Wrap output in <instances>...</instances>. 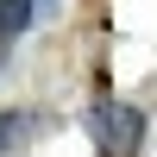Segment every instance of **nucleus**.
Masks as SVG:
<instances>
[{
	"label": "nucleus",
	"instance_id": "obj_1",
	"mask_svg": "<svg viewBox=\"0 0 157 157\" xmlns=\"http://www.w3.org/2000/svg\"><path fill=\"white\" fill-rule=\"evenodd\" d=\"M82 132L94 138L101 157H132L138 145H145V113L120 107V101H88L82 107Z\"/></svg>",
	"mask_w": 157,
	"mask_h": 157
},
{
	"label": "nucleus",
	"instance_id": "obj_2",
	"mask_svg": "<svg viewBox=\"0 0 157 157\" xmlns=\"http://www.w3.org/2000/svg\"><path fill=\"white\" fill-rule=\"evenodd\" d=\"M38 6H44V0H0V44H13V38L32 32Z\"/></svg>",
	"mask_w": 157,
	"mask_h": 157
},
{
	"label": "nucleus",
	"instance_id": "obj_3",
	"mask_svg": "<svg viewBox=\"0 0 157 157\" xmlns=\"http://www.w3.org/2000/svg\"><path fill=\"white\" fill-rule=\"evenodd\" d=\"M32 113H0V151H13V145H25V138H32Z\"/></svg>",
	"mask_w": 157,
	"mask_h": 157
}]
</instances>
